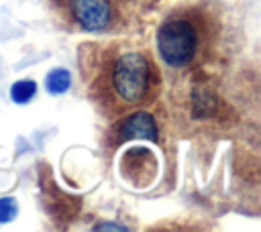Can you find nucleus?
Segmentation results:
<instances>
[{
	"label": "nucleus",
	"mask_w": 261,
	"mask_h": 232,
	"mask_svg": "<svg viewBox=\"0 0 261 232\" xmlns=\"http://www.w3.org/2000/svg\"><path fill=\"white\" fill-rule=\"evenodd\" d=\"M196 47L198 35L188 20L171 18L165 20L157 31V51L169 67L188 65L196 55Z\"/></svg>",
	"instance_id": "nucleus-1"
},
{
	"label": "nucleus",
	"mask_w": 261,
	"mask_h": 232,
	"mask_svg": "<svg viewBox=\"0 0 261 232\" xmlns=\"http://www.w3.org/2000/svg\"><path fill=\"white\" fill-rule=\"evenodd\" d=\"M114 92L122 102L137 104L149 90V61L141 53H124L118 57L112 71Z\"/></svg>",
	"instance_id": "nucleus-2"
},
{
	"label": "nucleus",
	"mask_w": 261,
	"mask_h": 232,
	"mask_svg": "<svg viewBox=\"0 0 261 232\" xmlns=\"http://www.w3.org/2000/svg\"><path fill=\"white\" fill-rule=\"evenodd\" d=\"M71 12L86 31H102L110 22V2L108 0H71Z\"/></svg>",
	"instance_id": "nucleus-3"
},
{
	"label": "nucleus",
	"mask_w": 261,
	"mask_h": 232,
	"mask_svg": "<svg viewBox=\"0 0 261 232\" xmlns=\"http://www.w3.org/2000/svg\"><path fill=\"white\" fill-rule=\"evenodd\" d=\"M159 136L155 118L147 112H135L126 116L118 126V138L120 140H151L155 142Z\"/></svg>",
	"instance_id": "nucleus-4"
},
{
	"label": "nucleus",
	"mask_w": 261,
	"mask_h": 232,
	"mask_svg": "<svg viewBox=\"0 0 261 232\" xmlns=\"http://www.w3.org/2000/svg\"><path fill=\"white\" fill-rule=\"evenodd\" d=\"M69 85H71V75H69V71L63 69V67L51 69V71L47 73V77H45V88H47L49 94H55V96H57V94H63Z\"/></svg>",
	"instance_id": "nucleus-5"
},
{
	"label": "nucleus",
	"mask_w": 261,
	"mask_h": 232,
	"mask_svg": "<svg viewBox=\"0 0 261 232\" xmlns=\"http://www.w3.org/2000/svg\"><path fill=\"white\" fill-rule=\"evenodd\" d=\"M35 94H37V83L31 79H20L10 88V100L14 104H27L35 98Z\"/></svg>",
	"instance_id": "nucleus-6"
},
{
	"label": "nucleus",
	"mask_w": 261,
	"mask_h": 232,
	"mask_svg": "<svg viewBox=\"0 0 261 232\" xmlns=\"http://www.w3.org/2000/svg\"><path fill=\"white\" fill-rule=\"evenodd\" d=\"M16 212H18L16 199H12V197H2L0 199V224H6L10 220H14Z\"/></svg>",
	"instance_id": "nucleus-7"
},
{
	"label": "nucleus",
	"mask_w": 261,
	"mask_h": 232,
	"mask_svg": "<svg viewBox=\"0 0 261 232\" xmlns=\"http://www.w3.org/2000/svg\"><path fill=\"white\" fill-rule=\"evenodd\" d=\"M94 230H120V232H126L128 228H126V226H120V224H112V222H108V224H96Z\"/></svg>",
	"instance_id": "nucleus-8"
}]
</instances>
